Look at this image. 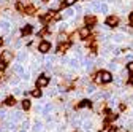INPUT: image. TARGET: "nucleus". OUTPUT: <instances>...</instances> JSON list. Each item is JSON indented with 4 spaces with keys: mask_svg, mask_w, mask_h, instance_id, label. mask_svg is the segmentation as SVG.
Listing matches in <instances>:
<instances>
[{
    "mask_svg": "<svg viewBox=\"0 0 133 132\" xmlns=\"http://www.w3.org/2000/svg\"><path fill=\"white\" fill-rule=\"evenodd\" d=\"M105 24H106L109 29H114V27L119 26V18H117V16H108L106 21H105Z\"/></svg>",
    "mask_w": 133,
    "mask_h": 132,
    "instance_id": "nucleus-2",
    "label": "nucleus"
},
{
    "mask_svg": "<svg viewBox=\"0 0 133 132\" xmlns=\"http://www.w3.org/2000/svg\"><path fill=\"white\" fill-rule=\"evenodd\" d=\"M10 26H11V24H10V22H8L6 19H3V21H0V27H2V29H5V30H6V29H8Z\"/></svg>",
    "mask_w": 133,
    "mask_h": 132,
    "instance_id": "nucleus-20",
    "label": "nucleus"
},
{
    "mask_svg": "<svg viewBox=\"0 0 133 132\" xmlns=\"http://www.w3.org/2000/svg\"><path fill=\"white\" fill-rule=\"evenodd\" d=\"M84 22H86L87 27H94V26H97V18H95V16H92V14H86Z\"/></svg>",
    "mask_w": 133,
    "mask_h": 132,
    "instance_id": "nucleus-4",
    "label": "nucleus"
},
{
    "mask_svg": "<svg viewBox=\"0 0 133 132\" xmlns=\"http://www.w3.org/2000/svg\"><path fill=\"white\" fill-rule=\"evenodd\" d=\"M117 118H119V116H117V115H114V113L111 115V113H109V115H108V116H106V123H111V121H116V119H117Z\"/></svg>",
    "mask_w": 133,
    "mask_h": 132,
    "instance_id": "nucleus-18",
    "label": "nucleus"
},
{
    "mask_svg": "<svg viewBox=\"0 0 133 132\" xmlns=\"http://www.w3.org/2000/svg\"><path fill=\"white\" fill-rule=\"evenodd\" d=\"M100 76H102V85H108L114 81V76L109 70H100Z\"/></svg>",
    "mask_w": 133,
    "mask_h": 132,
    "instance_id": "nucleus-1",
    "label": "nucleus"
},
{
    "mask_svg": "<svg viewBox=\"0 0 133 132\" xmlns=\"http://www.w3.org/2000/svg\"><path fill=\"white\" fill-rule=\"evenodd\" d=\"M13 69H14V72H16V73H22V75H24V67H22L21 64H16Z\"/></svg>",
    "mask_w": 133,
    "mask_h": 132,
    "instance_id": "nucleus-16",
    "label": "nucleus"
},
{
    "mask_svg": "<svg viewBox=\"0 0 133 132\" xmlns=\"http://www.w3.org/2000/svg\"><path fill=\"white\" fill-rule=\"evenodd\" d=\"M111 40L114 41V43H121L122 40H124V34L121 32V34H116V35H111Z\"/></svg>",
    "mask_w": 133,
    "mask_h": 132,
    "instance_id": "nucleus-11",
    "label": "nucleus"
},
{
    "mask_svg": "<svg viewBox=\"0 0 133 132\" xmlns=\"http://www.w3.org/2000/svg\"><path fill=\"white\" fill-rule=\"evenodd\" d=\"M81 127L84 129V130H90V127H92V121H82V124H81Z\"/></svg>",
    "mask_w": 133,
    "mask_h": 132,
    "instance_id": "nucleus-14",
    "label": "nucleus"
},
{
    "mask_svg": "<svg viewBox=\"0 0 133 132\" xmlns=\"http://www.w3.org/2000/svg\"><path fill=\"white\" fill-rule=\"evenodd\" d=\"M79 108H86V107H92V100L90 99H82V100L79 102V105H78Z\"/></svg>",
    "mask_w": 133,
    "mask_h": 132,
    "instance_id": "nucleus-9",
    "label": "nucleus"
},
{
    "mask_svg": "<svg viewBox=\"0 0 133 132\" xmlns=\"http://www.w3.org/2000/svg\"><path fill=\"white\" fill-rule=\"evenodd\" d=\"M86 91H87V94H94V92H95V86H94V85H89Z\"/></svg>",
    "mask_w": 133,
    "mask_h": 132,
    "instance_id": "nucleus-28",
    "label": "nucleus"
},
{
    "mask_svg": "<svg viewBox=\"0 0 133 132\" xmlns=\"http://www.w3.org/2000/svg\"><path fill=\"white\" fill-rule=\"evenodd\" d=\"M127 70H128V73H133V61L127 62Z\"/></svg>",
    "mask_w": 133,
    "mask_h": 132,
    "instance_id": "nucleus-26",
    "label": "nucleus"
},
{
    "mask_svg": "<svg viewBox=\"0 0 133 132\" xmlns=\"http://www.w3.org/2000/svg\"><path fill=\"white\" fill-rule=\"evenodd\" d=\"M81 62L84 65V69H87V70H90L94 67V61L92 59H81Z\"/></svg>",
    "mask_w": 133,
    "mask_h": 132,
    "instance_id": "nucleus-8",
    "label": "nucleus"
},
{
    "mask_svg": "<svg viewBox=\"0 0 133 132\" xmlns=\"http://www.w3.org/2000/svg\"><path fill=\"white\" fill-rule=\"evenodd\" d=\"M21 126H22V130H24V129H27V127H29V121H22V123H21Z\"/></svg>",
    "mask_w": 133,
    "mask_h": 132,
    "instance_id": "nucleus-35",
    "label": "nucleus"
},
{
    "mask_svg": "<svg viewBox=\"0 0 133 132\" xmlns=\"http://www.w3.org/2000/svg\"><path fill=\"white\" fill-rule=\"evenodd\" d=\"M10 83H11L13 86H16V85H18V83H19V80H18V78H13V80L10 81Z\"/></svg>",
    "mask_w": 133,
    "mask_h": 132,
    "instance_id": "nucleus-36",
    "label": "nucleus"
},
{
    "mask_svg": "<svg viewBox=\"0 0 133 132\" xmlns=\"http://www.w3.org/2000/svg\"><path fill=\"white\" fill-rule=\"evenodd\" d=\"M76 0H65V2L62 3V7H70V5H75Z\"/></svg>",
    "mask_w": 133,
    "mask_h": 132,
    "instance_id": "nucleus-25",
    "label": "nucleus"
},
{
    "mask_svg": "<svg viewBox=\"0 0 133 132\" xmlns=\"http://www.w3.org/2000/svg\"><path fill=\"white\" fill-rule=\"evenodd\" d=\"M79 37L82 38V40H87L89 37H90V27H81L79 29Z\"/></svg>",
    "mask_w": 133,
    "mask_h": 132,
    "instance_id": "nucleus-5",
    "label": "nucleus"
},
{
    "mask_svg": "<svg viewBox=\"0 0 133 132\" xmlns=\"http://www.w3.org/2000/svg\"><path fill=\"white\" fill-rule=\"evenodd\" d=\"M71 46V43H68V41H63V43H60L59 45V51L62 53V51H66V49H68Z\"/></svg>",
    "mask_w": 133,
    "mask_h": 132,
    "instance_id": "nucleus-12",
    "label": "nucleus"
},
{
    "mask_svg": "<svg viewBox=\"0 0 133 132\" xmlns=\"http://www.w3.org/2000/svg\"><path fill=\"white\" fill-rule=\"evenodd\" d=\"M25 59V53H19V56H18V61H24Z\"/></svg>",
    "mask_w": 133,
    "mask_h": 132,
    "instance_id": "nucleus-34",
    "label": "nucleus"
},
{
    "mask_svg": "<svg viewBox=\"0 0 133 132\" xmlns=\"http://www.w3.org/2000/svg\"><path fill=\"white\" fill-rule=\"evenodd\" d=\"M5 104H6L8 107L14 105V97H6V99H5Z\"/></svg>",
    "mask_w": 133,
    "mask_h": 132,
    "instance_id": "nucleus-21",
    "label": "nucleus"
},
{
    "mask_svg": "<svg viewBox=\"0 0 133 132\" xmlns=\"http://www.w3.org/2000/svg\"><path fill=\"white\" fill-rule=\"evenodd\" d=\"M32 94H33V97H40L41 95V91L40 89H35V91H32Z\"/></svg>",
    "mask_w": 133,
    "mask_h": 132,
    "instance_id": "nucleus-31",
    "label": "nucleus"
},
{
    "mask_svg": "<svg viewBox=\"0 0 133 132\" xmlns=\"http://www.w3.org/2000/svg\"><path fill=\"white\" fill-rule=\"evenodd\" d=\"M27 13L29 14H33V8H27Z\"/></svg>",
    "mask_w": 133,
    "mask_h": 132,
    "instance_id": "nucleus-39",
    "label": "nucleus"
},
{
    "mask_svg": "<svg viewBox=\"0 0 133 132\" xmlns=\"http://www.w3.org/2000/svg\"><path fill=\"white\" fill-rule=\"evenodd\" d=\"M43 129V123L41 121H37L35 124H33V130H35V132H40Z\"/></svg>",
    "mask_w": 133,
    "mask_h": 132,
    "instance_id": "nucleus-17",
    "label": "nucleus"
},
{
    "mask_svg": "<svg viewBox=\"0 0 133 132\" xmlns=\"http://www.w3.org/2000/svg\"><path fill=\"white\" fill-rule=\"evenodd\" d=\"M49 49H51V43H49V41H41L40 46H38V51H41L43 54L49 53Z\"/></svg>",
    "mask_w": 133,
    "mask_h": 132,
    "instance_id": "nucleus-7",
    "label": "nucleus"
},
{
    "mask_svg": "<svg viewBox=\"0 0 133 132\" xmlns=\"http://www.w3.org/2000/svg\"><path fill=\"white\" fill-rule=\"evenodd\" d=\"M108 67H109L111 70H117V64H116V62H112V61H111V62L108 64Z\"/></svg>",
    "mask_w": 133,
    "mask_h": 132,
    "instance_id": "nucleus-30",
    "label": "nucleus"
},
{
    "mask_svg": "<svg viewBox=\"0 0 133 132\" xmlns=\"http://www.w3.org/2000/svg\"><path fill=\"white\" fill-rule=\"evenodd\" d=\"M102 14H106V13H109V7H108V3L106 2H102L100 3V10H98Z\"/></svg>",
    "mask_w": 133,
    "mask_h": 132,
    "instance_id": "nucleus-10",
    "label": "nucleus"
},
{
    "mask_svg": "<svg viewBox=\"0 0 133 132\" xmlns=\"http://www.w3.org/2000/svg\"><path fill=\"white\" fill-rule=\"evenodd\" d=\"M128 21H130V26L133 27V11H131V13L128 14Z\"/></svg>",
    "mask_w": 133,
    "mask_h": 132,
    "instance_id": "nucleus-33",
    "label": "nucleus"
},
{
    "mask_svg": "<svg viewBox=\"0 0 133 132\" xmlns=\"http://www.w3.org/2000/svg\"><path fill=\"white\" fill-rule=\"evenodd\" d=\"M124 59H125V62H130V61H133V53H127Z\"/></svg>",
    "mask_w": 133,
    "mask_h": 132,
    "instance_id": "nucleus-29",
    "label": "nucleus"
},
{
    "mask_svg": "<svg viewBox=\"0 0 133 132\" xmlns=\"http://www.w3.org/2000/svg\"><path fill=\"white\" fill-rule=\"evenodd\" d=\"M44 62H46V67H51L52 62H54V56H46L44 57Z\"/></svg>",
    "mask_w": 133,
    "mask_h": 132,
    "instance_id": "nucleus-15",
    "label": "nucleus"
},
{
    "mask_svg": "<svg viewBox=\"0 0 133 132\" xmlns=\"http://www.w3.org/2000/svg\"><path fill=\"white\" fill-rule=\"evenodd\" d=\"M43 2H48V0H43Z\"/></svg>",
    "mask_w": 133,
    "mask_h": 132,
    "instance_id": "nucleus-42",
    "label": "nucleus"
},
{
    "mask_svg": "<svg viewBox=\"0 0 133 132\" xmlns=\"http://www.w3.org/2000/svg\"><path fill=\"white\" fill-rule=\"evenodd\" d=\"M98 132H112V126H105V127H102Z\"/></svg>",
    "mask_w": 133,
    "mask_h": 132,
    "instance_id": "nucleus-24",
    "label": "nucleus"
},
{
    "mask_svg": "<svg viewBox=\"0 0 133 132\" xmlns=\"http://www.w3.org/2000/svg\"><path fill=\"white\" fill-rule=\"evenodd\" d=\"M108 105L112 108V107H116L117 105V99H109V102H108Z\"/></svg>",
    "mask_w": 133,
    "mask_h": 132,
    "instance_id": "nucleus-27",
    "label": "nucleus"
},
{
    "mask_svg": "<svg viewBox=\"0 0 133 132\" xmlns=\"http://www.w3.org/2000/svg\"><path fill=\"white\" fill-rule=\"evenodd\" d=\"M68 62H70V67H73V69H78V67H79V59H78V57H73V59H70Z\"/></svg>",
    "mask_w": 133,
    "mask_h": 132,
    "instance_id": "nucleus-13",
    "label": "nucleus"
},
{
    "mask_svg": "<svg viewBox=\"0 0 133 132\" xmlns=\"http://www.w3.org/2000/svg\"><path fill=\"white\" fill-rule=\"evenodd\" d=\"M22 108H24V110H29V108H30V100L24 99V100H22Z\"/></svg>",
    "mask_w": 133,
    "mask_h": 132,
    "instance_id": "nucleus-23",
    "label": "nucleus"
},
{
    "mask_svg": "<svg viewBox=\"0 0 133 132\" xmlns=\"http://www.w3.org/2000/svg\"><path fill=\"white\" fill-rule=\"evenodd\" d=\"M131 115H133V113H131Z\"/></svg>",
    "mask_w": 133,
    "mask_h": 132,
    "instance_id": "nucleus-43",
    "label": "nucleus"
},
{
    "mask_svg": "<svg viewBox=\"0 0 133 132\" xmlns=\"http://www.w3.org/2000/svg\"><path fill=\"white\" fill-rule=\"evenodd\" d=\"M11 62V53L10 51H3L0 54V64H8Z\"/></svg>",
    "mask_w": 133,
    "mask_h": 132,
    "instance_id": "nucleus-6",
    "label": "nucleus"
},
{
    "mask_svg": "<svg viewBox=\"0 0 133 132\" xmlns=\"http://www.w3.org/2000/svg\"><path fill=\"white\" fill-rule=\"evenodd\" d=\"M103 2H116V0H103Z\"/></svg>",
    "mask_w": 133,
    "mask_h": 132,
    "instance_id": "nucleus-40",
    "label": "nucleus"
},
{
    "mask_svg": "<svg viewBox=\"0 0 133 132\" xmlns=\"http://www.w3.org/2000/svg\"><path fill=\"white\" fill-rule=\"evenodd\" d=\"M5 115H6L5 110H0V118H5Z\"/></svg>",
    "mask_w": 133,
    "mask_h": 132,
    "instance_id": "nucleus-38",
    "label": "nucleus"
},
{
    "mask_svg": "<svg viewBox=\"0 0 133 132\" xmlns=\"http://www.w3.org/2000/svg\"><path fill=\"white\" fill-rule=\"evenodd\" d=\"M75 11H76V10H66V11L63 13V16H65V18H71V16L75 14Z\"/></svg>",
    "mask_w": 133,
    "mask_h": 132,
    "instance_id": "nucleus-22",
    "label": "nucleus"
},
{
    "mask_svg": "<svg viewBox=\"0 0 133 132\" xmlns=\"http://www.w3.org/2000/svg\"><path fill=\"white\" fill-rule=\"evenodd\" d=\"M127 83L128 85H133V73H130V76L127 78Z\"/></svg>",
    "mask_w": 133,
    "mask_h": 132,
    "instance_id": "nucleus-32",
    "label": "nucleus"
},
{
    "mask_svg": "<svg viewBox=\"0 0 133 132\" xmlns=\"http://www.w3.org/2000/svg\"><path fill=\"white\" fill-rule=\"evenodd\" d=\"M48 83H49V76H46V75H40L37 78V88H44V86H48Z\"/></svg>",
    "mask_w": 133,
    "mask_h": 132,
    "instance_id": "nucleus-3",
    "label": "nucleus"
},
{
    "mask_svg": "<svg viewBox=\"0 0 133 132\" xmlns=\"http://www.w3.org/2000/svg\"><path fill=\"white\" fill-rule=\"evenodd\" d=\"M22 35H29L30 32H32V26H25V27H22Z\"/></svg>",
    "mask_w": 133,
    "mask_h": 132,
    "instance_id": "nucleus-19",
    "label": "nucleus"
},
{
    "mask_svg": "<svg viewBox=\"0 0 133 132\" xmlns=\"http://www.w3.org/2000/svg\"><path fill=\"white\" fill-rule=\"evenodd\" d=\"M59 41H60V43H62V41H66V37H65V35H60V37H59Z\"/></svg>",
    "mask_w": 133,
    "mask_h": 132,
    "instance_id": "nucleus-37",
    "label": "nucleus"
},
{
    "mask_svg": "<svg viewBox=\"0 0 133 132\" xmlns=\"http://www.w3.org/2000/svg\"><path fill=\"white\" fill-rule=\"evenodd\" d=\"M2 43H3V40H2V38H0V46H2Z\"/></svg>",
    "mask_w": 133,
    "mask_h": 132,
    "instance_id": "nucleus-41",
    "label": "nucleus"
}]
</instances>
